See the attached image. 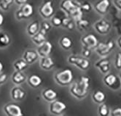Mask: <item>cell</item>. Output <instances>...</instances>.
Masks as SVG:
<instances>
[{
  "label": "cell",
  "mask_w": 121,
  "mask_h": 116,
  "mask_svg": "<svg viewBox=\"0 0 121 116\" xmlns=\"http://www.w3.org/2000/svg\"><path fill=\"white\" fill-rule=\"evenodd\" d=\"M115 47L113 41H109L107 43L100 42L98 43L97 46L95 47V52L101 58H105Z\"/></svg>",
  "instance_id": "277c9868"
},
{
  "label": "cell",
  "mask_w": 121,
  "mask_h": 116,
  "mask_svg": "<svg viewBox=\"0 0 121 116\" xmlns=\"http://www.w3.org/2000/svg\"><path fill=\"white\" fill-rule=\"evenodd\" d=\"M52 49H53L52 44L50 41H46L38 47L37 52L39 57H48L50 55V53L52 52Z\"/></svg>",
  "instance_id": "8fae6325"
},
{
  "label": "cell",
  "mask_w": 121,
  "mask_h": 116,
  "mask_svg": "<svg viewBox=\"0 0 121 116\" xmlns=\"http://www.w3.org/2000/svg\"><path fill=\"white\" fill-rule=\"evenodd\" d=\"M10 44V38L9 35L4 32L0 31V49H4Z\"/></svg>",
  "instance_id": "cb8c5ba5"
},
{
  "label": "cell",
  "mask_w": 121,
  "mask_h": 116,
  "mask_svg": "<svg viewBox=\"0 0 121 116\" xmlns=\"http://www.w3.org/2000/svg\"><path fill=\"white\" fill-rule=\"evenodd\" d=\"M13 66L15 71H21V72H23L28 67V64L21 58L15 60L13 63Z\"/></svg>",
  "instance_id": "484cf974"
},
{
  "label": "cell",
  "mask_w": 121,
  "mask_h": 116,
  "mask_svg": "<svg viewBox=\"0 0 121 116\" xmlns=\"http://www.w3.org/2000/svg\"><path fill=\"white\" fill-rule=\"evenodd\" d=\"M54 78L58 84L60 86H67L72 81L73 73L70 69H65L56 73Z\"/></svg>",
  "instance_id": "7a4b0ae2"
},
{
  "label": "cell",
  "mask_w": 121,
  "mask_h": 116,
  "mask_svg": "<svg viewBox=\"0 0 121 116\" xmlns=\"http://www.w3.org/2000/svg\"><path fill=\"white\" fill-rule=\"evenodd\" d=\"M80 7L82 11H86V12L90 11L91 9V4L88 2H85V3H83L82 4H80Z\"/></svg>",
  "instance_id": "e575fe53"
},
{
  "label": "cell",
  "mask_w": 121,
  "mask_h": 116,
  "mask_svg": "<svg viewBox=\"0 0 121 116\" xmlns=\"http://www.w3.org/2000/svg\"><path fill=\"white\" fill-rule=\"evenodd\" d=\"M76 25H77V28H78L80 31H85L87 29L89 25H90V23L89 21H88L87 20H84V19H81L78 21L76 22Z\"/></svg>",
  "instance_id": "f1b7e54d"
},
{
  "label": "cell",
  "mask_w": 121,
  "mask_h": 116,
  "mask_svg": "<svg viewBox=\"0 0 121 116\" xmlns=\"http://www.w3.org/2000/svg\"><path fill=\"white\" fill-rule=\"evenodd\" d=\"M82 54L84 56L85 58H88L91 55V51L89 49H86V48H82Z\"/></svg>",
  "instance_id": "d590c367"
},
{
  "label": "cell",
  "mask_w": 121,
  "mask_h": 116,
  "mask_svg": "<svg viewBox=\"0 0 121 116\" xmlns=\"http://www.w3.org/2000/svg\"><path fill=\"white\" fill-rule=\"evenodd\" d=\"M117 44H118V46H119V47L121 49V37L117 40Z\"/></svg>",
  "instance_id": "7bdbcfd3"
},
{
  "label": "cell",
  "mask_w": 121,
  "mask_h": 116,
  "mask_svg": "<svg viewBox=\"0 0 121 116\" xmlns=\"http://www.w3.org/2000/svg\"><path fill=\"white\" fill-rule=\"evenodd\" d=\"M51 27H52V26H51L50 23H49L47 21H44V22H42L41 23L39 29L41 31H42L43 32H45V33H47L48 32H49L50 31Z\"/></svg>",
  "instance_id": "1f68e13d"
},
{
  "label": "cell",
  "mask_w": 121,
  "mask_h": 116,
  "mask_svg": "<svg viewBox=\"0 0 121 116\" xmlns=\"http://www.w3.org/2000/svg\"><path fill=\"white\" fill-rule=\"evenodd\" d=\"M114 3L116 5V7L121 10V0H115Z\"/></svg>",
  "instance_id": "ab89813d"
},
{
  "label": "cell",
  "mask_w": 121,
  "mask_h": 116,
  "mask_svg": "<svg viewBox=\"0 0 121 116\" xmlns=\"http://www.w3.org/2000/svg\"><path fill=\"white\" fill-rule=\"evenodd\" d=\"M90 87V78L87 76H82L78 81L72 84L69 92L71 94L78 100L85 98L88 92Z\"/></svg>",
  "instance_id": "6da1fadb"
},
{
  "label": "cell",
  "mask_w": 121,
  "mask_h": 116,
  "mask_svg": "<svg viewBox=\"0 0 121 116\" xmlns=\"http://www.w3.org/2000/svg\"><path fill=\"white\" fill-rule=\"evenodd\" d=\"M7 80V75L4 73H0V86L4 84Z\"/></svg>",
  "instance_id": "8d00e7d4"
},
{
  "label": "cell",
  "mask_w": 121,
  "mask_h": 116,
  "mask_svg": "<svg viewBox=\"0 0 121 116\" xmlns=\"http://www.w3.org/2000/svg\"><path fill=\"white\" fill-rule=\"evenodd\" d=\"M4 23V16L0 13V27L3 25Z\"/></svg>",
  "instance_id": "60d3db41"
},
{
  "label": "cell",
  "mask_w": 121,
  "mask_h": 116,
  "mask_svg": "<svg viewBox=\"0 0 121 116\" xmlns=\"http://www.w3.org/2000/svg\"><path fill=\"white\" fill-rule=\"evenodd\" d=\"M68 62L69 64L74 65L77 68L83 71L88 70L91 66V62L89 60L79 56L70 55L68 57Z\"/></svg>",
  "instance_id": "3957f363"
},
{
  "label": "cell",
  "mask_w": 121,
  "mask_h": 116,
  "mask_svg": "<svg viewBox=\"0 0 121 116\" xmlns=\"http://www.w3.org/2000/svg\"><path fill=\"white\" fill-rule=\"evenodd\" d=\"M71 1H72V2H75V0H71Z\"/></svg>",
  "instance_id": "f6af8a7d"
},
{
  "label": "cell",
  "mask_w": 121,
  "mask_h": 116,
  "mask_svg": "<svg viewBox=\"0 0 121 116\" xmlns=\"http://www.w3.org/2000/svg\"><path fill=\"white\" fill-rule=\"evenodd\" d=\"M39 14L44 19H50L53 16L54 8L53 7V2L48 1L39 9Z\"/></svg>",
  "instance_id": "8992f818"
},
{
  "label": "cell",
  "mask_w": 121,
  "mask_h": 116,
  "mask_svg": "<svg viewBox=\"0 0 121 116\" xmlns=\"http://www.w3.org/2000/svg\"><path fill=\"white\" fill-rule=\"evenodd\" d=\"M112 116H121V108H117L112 112Z\"/></svg>",
  "instance_id": "74e56055"
},
{
  "label": "cell",
  "mask_w": 121,
  "mask_h": 116,
  "mask_svg": "<svg viewBox=\"0 0 121 116\" xmlns=\"http://www.w3.org/2000/svg\"><path fill=\"white\" fill-rule=\"evenodd\" d=\"M93 27L97 33H99V34H101V35H104L109 31L110 24L109 23V22H107L104 20H101L95 23Z\"/></svg>",
  "instance_id": "7c38bea8"
},
{
  "label": "cell",
  "mask_w": 121,
  "mask_h": 116,
  "mask_svg": "<svg viewBox=\"0 0 121 116\" xmlns=\"http://www.w3.org/2000/svg\"><path fill=\"white\" fill-rule=\"evenodd\" d=\"M79 6L80 4H77L75 2H72L71 0H63L60 3V9L67 15V17H69Z\"/></svg>",
  "instance_id": "ba28073f"
},
{
  "label": "cell",
  "mask_w": 121,
  "mask_h": 116,
  "mask_svg": "<svg viewBox=\"0 0 121 116\" xmlns=\"http://www.w3.org/2000/svg\"><path fill=\"white\" fill-rule=\"evenodd\" d=\"M61 20L58 17H51V23L55 27H59L61 25Z\"/></svg>",
  "instance_id": "d6a6232c"
},
{
  "label": "cell",
  "mask_w": 121,
  "mask_h": 116,
  "mask_svg": "<svg viewBox=\"0 0 121 116\" xmlns=\"http://www.w3.org/2000/svg\"><path fill=\"white\" fill-rule=\"evenodd\" d=\"M104 83L111 89H118L117 88H119L118 78L115 75L112 73L107 74L104 77Z\"/></svg>",
  "instance_id": "4fadbf2b"
},
{
  "label": "cell",
  "mask_w": 121,
  "mask_h": 116,
  "mask_svg": "<svg viewBox=\"0 0 121 116\" xmlns=\"http://www.w3.org/2000/svg\"><path fill=\"white\" fill-rule=\"evenodd\" d=\"M3 70H4V65L2 62H0V73H2Z\"/></svg>",
  "instance_id": "b9f144b4"
},
{
  "label": "cell",
  "mask_w": 121,
  "mask_h": 116,
  "mask_svg": "<svg viewBox=\"0 0 121 116\" xmlns=\"http://www.w3.org/2000/svg\"><path fill=\"white\" fill-rule=\"evenodd\" d=\"M39 28H40V25H39V21L36 20V21L32 22L28 25L27 29H26L28 35L31 38L32 36H34V35L37 34L39 32Z\"/></svg>",
  "instance_id": "7402d4cb"
},
{
  "label": "cell",
  "mask_w": 121,
  "mask_h": 116,
  "mask_svg": "<svg viewBox=\"0 0 121 116\" xmlns=\"http://www.w3.org/2000/svg\"><path fill=\"white\" fill-rule=\"evenodd\" d=\"M54 62L50 56L40 57L39 60V66L44 70H50L54 67Z\"/></svg>",
  "instance_id": "d6986e66"
},
{
  "label": "cell",
  "mask_w": 121,
  "mask_h": 116,
  "mask_svg": "<svg viewBox=\"0 0 121 116\" xmlns=\"http://www.w3.org/2000/svg\"><path fill=\"white\" fill-rule=\"evenodd\" d=\"M34 12L33 7L30 4H25L18 8V10H17L15 12V17L17 20H23V19H27L30 17Z\"/></svg>",
  "instance_id": "5b68a950"
},
{
  "label": "cell",
  "mask_w": 121,
  "mask_h": 116,
  "mask_svg": "<svg viewBox=\"0 0 121 116\" xmlns=\"http://www.w3.org/2000/svg\"><path fill=\"white\" fill-rule=\"evenodd\" d=\"M46 34L45 32H43L42 31H41L39 29V32L34 36L31 37V41L32 42L36 44L37 47H39V45H41L42 44H43L45 41H46Z\"/></svg>",
  "instance_id": "44dd1931"
},
{
  "label": "cell",
  "mask_w": 121,
  "mask_h": 116,
  "mask_svg": "<svg viewBox=\"0 0 121 116\" xmlns=\"http://www.w3.org/2000/svg\"><path fill=\"white\" fill-rule=\"evenodd\" d=\"M42 82V78L37 75H32L28 79V84L32 88L39 87Z\"/></svg>",
  "instance_id": "603a6c76"
},
{
  "label": "cell",
  "mask_w": 121,
  "mask_h": 116,
  "mask_svg": "<svg viewBox=\"0 0 121 116\" xmlns=\"http://www.w3.org/2000/svg\"><path fill=\"white\" fill-rule=\"evenodd\" d=\"M115 67L118 70H121V52H119L115 60Z\"/></svg>",
  "instance_id": "836d02e7"
},
{
  "label": "cell",
  "mask_w": 121,
  "mask_h": 116,
  "mask_svg": "<svg viewBox=\"0 0 121 116\" xmlns=\"http://www.w3.org/2000/svg\"><path fill=\"white\" fill-rule=\"evenodd\" d=\"M14 0H0V10L6 12L10 9Z\"/></svg>",
  "instance_id": "4dcf8cb0"
},
{
  "label": "cell",
  "mask_w": 121,
  "mask_h": 116,
  "mask_svg": "<svg viewBox=\"0 0 121 116\" xmlns=\"http://www.w3.org/2000/svg\"><path fill=\"white\" fill-rule=\"evenodd\" d=\"M11 98L14 101H22L26 96V92L19 86L12 88L10 92Z\"/></svg>",
  "instance_id": "9a60e30c"
},
{
  "label": "cell",
  "mask_w": 121,
  "mask_h": 116,
  "mask_svg": "<svg viewBox=\"0 0 121 116\" xmlns=\"http://www.w3.org/2000/svg\"><path fill=\"white\" fill-rule=\"evenodd\" d=\"M82 44L83 46V48L91 49L93 48H95L98 44V39L93 34H88L83 36L81 39Z\"/></svg>",
  "instance_id": "30bf717a"
},
{
  "label": "cell",
  "mask_w": 121,
  "mask_h": 116,
  "mask_svg": "<svg viewBox=\"0 0 121 116\" xmlns=\"http://www.w3.org/2000/svg\"><path fill=\"white\" fill-rule=\"evenodd\" d=\"M42 96L46 102H52L55 100H56L58 97V94L56 91H54L52 88H45L42 92Z\"/></svg>",
  "instance_id": "e0dca14e"
},
{
  "label": "cell",
  "mask_w": 121,
  "mask_h": 116,
  "mask_svg": "<svg viewBox=\"0 0 121 116\" xmlns=\"http://www.w3.org/2000/svg\"><path fill=\"white\" fill-rule=\"evenodd\" d=\"M120 83H121V73H120Z\"/></svg>",
  "instance_id": "ee69618b"
},
{
  "label": "cell",
  "mask_w": 121,
  "mask_h": 116,
  "mask_svg": "<svg viewBox=\"0 0 121 116\" xmlns=\"http://www.w3.org/2000/svg\"><path fill=\"white\" fill-rule=\"evenodd\" d=\"M4 111L7 116H23L22 109L15 104H6L4 107Z\"/></svg>",
  "instance_id": "9c48e42d"
},
{
  "label": "cell",
  "mask_w": 121,
  "mask_h": 116,
  "mask_svg": "<svg viewBox=\"0 0 121 116\" xmlns=\"http://www.w3.org/2000/svg\"><path fill=\"white\" fill-rule=\"evenodd\" d=\"M95 67L98 68L103 74H107L110 70V62L107 58H102L95 63Z\"/></svg>",
  "instance_id": "5bb4252c"
},
{
  "label": "cell",
  "mask_w": 121,
  "mask_h": 116,
  "mask_svg": "<svg viewBox=\"0 0 121 116\" xmlns=\"http://www.w3.org/2000/svg\"><path fill=\"white\" fill-rule=\"evenodd\" d=\"M11 80L14 84L19 86L26 80V76L21 71H15L12 75Z\"/></svg>",
  "instance_id": "ffe728a7"
},
{
  "label": "cell",
  "mask_w": 121,
  "mask_h": 116,
  "mask_svg": "<svg viewBox=\"0 0 121 116\" xmlns=\"http://www.w3.org/2000/svg\"><path fill=\"white\" fill-rule=\"evenodd\" d=\"M59 43H60V47L64 49H69L72 45V41L71 39H69L67 36H63L60 39Z\"/></svg>",
  "instance_id": "83f0119b"
},
{
  "label": "cell",
  "mask_w": 121,
  "mask_h": 116,
  "mask_svg": "<svg viewBox=\"0 0 121 116\" xmlns=\"http://www.w3.org/2000/svg\"><path fill=\"white\" fill-rule=\"evenodd\" d=\"M66 109V104L59 100H55L50 102L49 107L50 112L56 115H59L60 114H62Z\"/></svg>",
  "instance_id": "52a82bcc"
},
{
  "label": "cell",
  "mask_w": 121,
  "mask_h": 116,
  "mask_svg": "<svg viewBox=\"0 0 121 116\" xmlns=\"http://www.w3.org/2000/svg\"><path fill=\"white\" fill-rule=\"evenodd\" d=\"M14 1L15 2V3L18 4V5L21 6L23 4H26L27 2H28V0H14Z\"/></svg>",
  "instance_id": "f35d334b"
},
{
  "label": "cell",
  "mask_w": 121,
  "mask_h": 116,
  "mask_svg": "<svg viewBox=\"0 0 121 116\" xmlns=\"http://www.w3.org/2000/svg\"><path fill=\"white\" fill-rule=\"evenodd\" d=\"M109 7V0H101L94 6L95 10L100 15H104L107 13Z\"/></svg>",
  "instance_id": "ac0fdd59"
},
{
  "label": "cell",
  "mask_w": 121,
  "mask_h": 116,
  "mask_svg": "<svg viewBox=\"0 0 121 116\" xmlns=\"http://www.w3.org/2000/svg\"><path fill=\"white\" fill-rule=\"evenodd\" d=\"M98 112L99 116H109V113H110L107 104L104 103H102L100 104V106L99 107Z\"/></svg>",
  "instance_id": "f546056e"
},
{
  "label": "cell",
  "mask_w": 121,
  "mask_h": 116,
  "mask_svg": "<svg viewBox=\"0 0 121 116\" xmlns=\"http://www.w3.org/2000/svg\"><path fill=\"white\" fill-rule=\"evenodd\" d=\"M92 98H93V100L96 102V103H98V104H102L104 102L105 100V98H106V96L104 94L102 91H96L95 92L92 96Z\"/></svg>",
  "instance_id": "d4e9b609"
},
{
  "label": "cell",
  "mask_w": 121,
  "mask_h": 116,
  "mask_svg": "<svg viewBox=\"0 0 121 116\" xmlns=\"http://www.w3.org/2000/svg\"><path fill=\"white\" fill-rule=\"evenodd\" d=\"M39 55L37 54V51L34 50H26L25 51L23 55V60L26 62L28 65H31L33 64L34 62H35L38 58H39Z\"/></svg>",
  "instance_id": "2e32d148"
},
{
  "label": "cell",
  "mask_w": 121,
  "mask_h": 116,
  "mask_svg": "<svg viewBox=\"0 0 121 116\" xmlns=\"http://www.w3.org/2000/svg\"><path fill=\"white\" fill-rule=\"evenodd\" d=\"M61 25L67 30H73L74 28V22L69 17H66L61 20Z\"/></svg>",
  "instance_id": "4316f807"
}]
</instances>
